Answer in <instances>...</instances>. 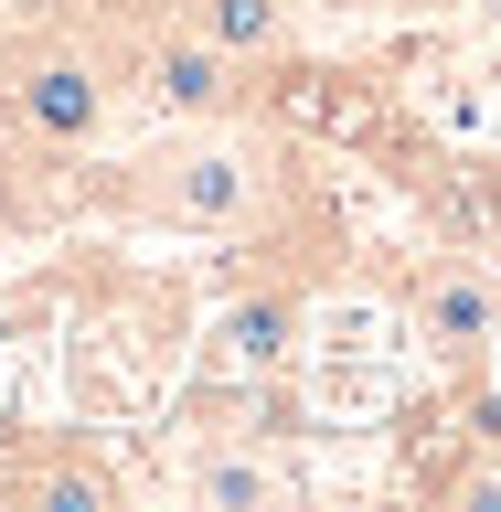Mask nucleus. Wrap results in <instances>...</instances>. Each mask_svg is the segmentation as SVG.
Returning a JSON list of instances; mask_svg holds the SVG:
<instances>
[{"mask_svg":"<svg viewBox=\"0 0 501 512\" xmlns=\"http://www.w3.org/2000/svg\"><path fill=\"white\" fill-rule=\"evenodd\" d=\"M75 203L118 224H160V235H256V224L310 214L320 192L278 139H256V118H224V128H171L139 160L75 171Z\"/></svg>","mask_w":501,"mask_h":512,"instance_id":"1","label":"nucleus"},{"mask_svg":"<svg viewBox=\"0 0 501 512\" xmlns=\"http://www.w3.org/2000/svg\"><path fill=\"white\" fill-rule=\"evenodd\" d=\"M118 54L96 43V22H43V32H0V150L75 171L107 150L118 128Z\"/></svg>","mask_w":501,"mask_h":512,"instance_id":"2","label":"nucleus"},{"mask_svg":"<svg viewBox=\"0 0 501 512\" xmlns=\"http://www.w3.org/2000/svg\"><path fill=\"white\" fill-rule=\"evenodd\" d=\"M118 491L128 480L64 427H32V438L0 448V502L11 512H118Z\"/></svg>","mask_w":501,"mask_h":512,"instance_id":"3","label":"nucleus"},{"mask_svg":"<svg viewBox=\"0 0 501 512\" xmlns=\"http://www.w3.org/2000/svg\"><path fill=\"white\" fill-rule=\"evenodd\" d=\"M406 320H416V342L438 352V363H480L501 342V288H491V267L448 256V267H427L406 288Z\"/></svg>","mask_w":501,"mask_h":512,"instance_id":"4","label":"nucleus"},{"mask_svg":"<svg viewBox=\"0 0 501 512\" xmlns=\"http://www.w3.org/2000/svg\"><path fill=\"white\" fill-rule=\"evenodd\" d=\"M192 32H214L224 54H246L256 75H288L299 54V0H171Z\"/></svg>","mask_w":501,"mask_h":512,"instance_id":"5","label":"nucleus"},{"mask_svg":"<svg viewBox=\"0 0 501 512\" xmlns=\"http://www.w3.org/2000/svg\"><path fill=\"white\" fill-rule=\"evenodd\" d=\"M299 310H310V288L299 278H278V288H256V299H235L224 310V363H256V374H278L288 352H299Z\"/></svg>","mask_w":501,"mask_h":512,"instance_id":"6","label":"nucleus"},{"mask_svg":"<svg viewBox=\"0 0 501 512\" xmlns=\"http://www.w3.org/2000/svg\"><path fill=\"white\" fill-rule=\"evenodd\" d=\"M182 491H192L203 512H267V502H288L299 480H288L267 448H203V459L182 470Z\"/></svg>","mask_w":501,"mask_h":512,"instance_id":"7","label":"nucleus"},{"mask_svg":"<svg viewBox=\"0 0 501 512\" xmlns=\"http://www.w3.org/2000/svg\"><path fill=\"white\" fill-rule=\"evenodd\" d=\"M43 22H86V0H0V32H43Z\"/></svg>","mask_w":501,"mask_h":512,"instance_id":"8","label":"nucleus"},{"mask_svg":"<svg viewBox=\"0 0 501 512\" xmlns=\"http://www.w3.org/2000/svg\"><path fill=\"white\" fill-rule=\"evenodd\" d=\"M299 11H331V22H363V11H384V0H299Z\"/></svg>","mask_w":501,"mask_h":512,"instance_id":"9","label":"nucleus"}]
</instances>
